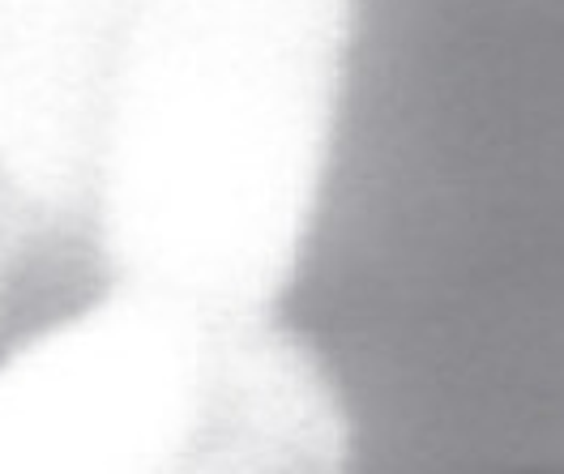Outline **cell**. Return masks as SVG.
<instances>
[{
    "mask_svg": "<svg viewBox=\"0 0 564 474\" xmlns=\"http://www.w3.org/2000/svg\"><path fill=\"white\" fill-rule=\"evenodd\" d=\"M359 0H138L86 235L99 287L193 317L279 312L313 244Z\"/></svg>",
    "mask_w": 564,
    "mask_h": 474,
    "instance_id": "1",
    "label": "cell"
},
{
    "mask_svg": "<svg viewBox=\"0 0 564 474\" xmlns=\"http://www.w3.org/2000/svg\"><path fill=\"white\" fill-rule=\"evenodd\" d=\"M193 317L99 287L0 346V474H167Z\"/></svg>",
    "mask_w": 564,
    "mask_h": 474,
    "instance_id": "2",
    "label": "cell"
},
{
    "mask_svg": "<svg viewBox=\"0 0 564 474\" xmlns=\"http://www.w3.org/2000/svg\"><path fill=\"white\" fill-rule=\"evenodd\" d=\"M99 291L82 235L43 214L0 163V346Z\"/></svg>",
    "mask_w": 564,
    "mask_h": 474,
    "instance_id": "5",
    "label": "cell"
},
{
    "mask_svg": "<svg viewBox=\"0 0 564 474\" xmlns=\"http://www.w3.org/2000/svg\"><path fill=\"white\" fill-rule=\"evenodd\" d=\"M133 9L138 0H0V163L86 249L99 129Z\"/></svg>",
    "mask_w": 564,
    "mask_h": 474,
    "instance_id": "4",
    "label": "cell"
},
{
    "mask_svg": "<svg viewBox=\"0 0 564 474\" xmlns=\"http://www.w3.org/2000/svg\"><path fill=\"white\" fill-rule=\"evenodd\" d=\"M351 453L334 372L279 312L193 317L188 415L167 474H351Z\"/></svg>",
    "mask_w": 564,
    "mask_h": 474,
    "instance_id": "3",
    "label": "cell"
}]
</instances>
